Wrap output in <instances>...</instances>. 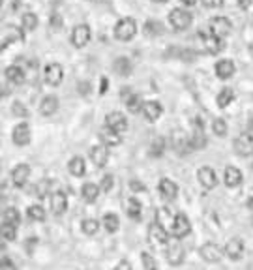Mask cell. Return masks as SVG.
Returning a JSON list of instances; mask_svg holds the SVG:
<instances>
[{
  "label": "cell",
  "mask_w": 253,
  "mask_h": 270,
  "mask_svg": "<svg viewBox=\"0 0 253 270\" xmlns=\"http://www.w3.org/2000/svg\"><path fill=\"white\" fill-rule=\"evenodd\" d=\"M135 34H137L135 19L122 17L117 25H115V38H117L118 42H130V40L135 38Z\"/></svg>",
  "instance_id": "cell-1"
},
{
  "label": "cell",
  "mask_w": 253,
  "mask_h": 270,
  "mask_svg": "<svg viewBox=\"0 0 253 270\" xmlns=\"http://www.w3.org/2000/svg\"><path fill=\"white\" fill-rule=\"evenodd\" d=\"M192 21H193L192 13L184 10V8H174L169 13V23H171L174 30H188L192 26Z\"/></svg>",
  "instance_id": "cell-2"
},
{
  "label": "cell",
  "mask_w": 253,
  "mask_h": 270,
  "mask_svg": "<svg viewBox=\"0 0 253 270\" xmlns=\"http://www.w3.org/2000/svg\"><path fill=\"white\" fill-rule=\"evenodd\" d=\"M90 38H92V30H90V26L87 23L75 25L74 30H71V45L77 47V49H83V47L88 45Z\"/></svg>",
  "instance_id": "cell-3"
},
{
  "label": "cell",
  "mask_w": 253,
  "mask_h": 270,
  "mask_svg": "<svg viewBox=\"0 0 253 270\" xmlns=\"http://www.w3.org/2000/svg\"><path fill=\"white\" fill-rule=\"evenodd\" d=\"M199 40H201L203 51L204 53H208V55H218V53L223 49V40L222 38H218L216 34H212V32H203V34H199Z\"/></svg>",
  "instance_id": "cell-4"
},
{
  "label": "cell",
  "mask_w": 253,
  "mask_h": 270,
  "mask_svg": "<svg viewBox=\"0 0 253 270\" xmlns=\"http://www.w3.org/2000/svg\"><path fill=\"white\" fill-rule=\"evenodd\" d=\"M171 233H173L174 239H186L188 234L192 233V223L188 220L186 214H176L173 218V223H171Z\"/></svg>",
  "instance_id": "cell-5"
},
{
  "label": "cell",
  "mask_w": 253,
  "mask_h": 270,
  "mask_svg": "<svg viewBox=\"0 0 253 270\" xmlns=\"http://www.w3.org/2000/svg\"><path fill=\"white\" fill-rule=\"evenodd\" d=\"M233 148H235V152L242 158H247V156H251L253 154V135L247 133V131H242L238 137L235 139L233 143Z\"/></svg>",
  "instance_id": "cell-6"
},
{
  "label": "cell",
  "mask_w": 253,
  "mask_h": 270,
  "mask_svg": "<svg viewBox=\"0 0 253 270\" xmlns=\"http://www.w3.org/2000/svg\"><path fill=\"white\" fill-rule=\"evenodd\" d=\"M44 79L47 85L51 86H58L64 79V68L58 64V62H51L47 64L44 70Z\"/></svg>",
  "instance_id": "cell-7"
},
{
  "label": "cell",
  "mask_w": 253,
  "mask_h": 270,
  "mask_svg": "<svg viewBox=\"0 0 253 270\" xmlns=\"http://www.w3.org/2000/svg\"><path fill=\"white\" fill-rule=\"evenodd\" d=\"M167 263L173 264V266H178V264L184 263V248L180 244L178 240H171L167 244V252H165Z\"/></svg>",
  "instance_id": "cell-8"
},
{
  "label": "cell",
  "mask_w": 253,
  "mask_h": 270,
  "mask_svg": "<svg viewBox=\"0 0 253 270\" xmlns=\"http://www.w3.org/2000/svg\"><path fill=\"white\" fill-rule=\"evenodd\" d=\"M12 141H13V145H17V147H26V145L32 141L30 126H28L26 122L17 124L12 131Z\"/></svg>",
  "instance_id": "cell-9"
},
{
  "label": "cell",
  "mask_w": 253,
  "mask_h": 270,
  "mask_svg": "<svg viewBox=\"0 0 253 270\" xmlns=\"http://www.w3.org/2000/svg\"><path fill=\"white\" fill-rule=\"evenodd\" d=\"M105 126L107 128H111V129H115L117 133H120L122 135L124 131H128V118L124 117L122 113H118V111H113V113H109L107 117H105Z\"/></svg>",
  "instance_id": "cell-10"
},
{
  "label": "cell",
  "mask_w": 253,
  "mask_h": 270,
  "mask_svg": "<svg viewBox=\"0 0 253 270\" xmlns=\"http://www.w3.org/2000/svg\"><path fill=\"white\" fill-rule=\"evenodd\" d=\"M199 255H201L206 263H220L223 259V250L218 244H214V242H206V244L201 246Z\"/></svg>",
  "instance_id": "cell-11"
},
{
  "label": "cell",
  "mask_w": 253,
  "mask_h": 270,
  "mask_svg": "<svg viewBox=\"0 0 253 270\" xmlns=\"http://www.w3.org/2000/svg\"><path fill=\"white\" fill-rule=\"evenodd\" d=\"M210 32L212 34H216L218 38H225L227 34H231V30H233V23L229 21L227 17H214L212 21H210Z\"/></svg>",
  "instance_id": "cell-12"
},
{
  "label": "cell",
  "mask_w": 253,
  "mask_h": 270,
  "mask_svg": "<svg viewBox=\"0 0 253 270\" xmlns=\"http://www.w3.org/2000/svg\"><path fill=\"white\" fill-rule=\"evenodd\" d=\"M120 98L126 102V107H128V111L130 113H133V115H137L139 111H142V99L139 94L131 92V88H124L122 92H120Z\"/></svg>",
  "instance_id": "cell-13"
},
{
  "label": "cell",
  "mask_w": 253,
  "mask_h": 270,
  "mask_svg": "<svg viewBox=\"0 0 253 270\" xmlns=\"http://www.w3.org/2000/svg\"><path fill=\"white\" fill-rule=\"evenodd\" d=\"M173 147L178 154H190L193 148L192 137H188L184 131H174L173 133Z\"/></svg>",
  "instance_id": "cell-14"
},
{
  "label": "cell",
  "mask_w": 253,
  "mask_h": 270,
  "mask_svg": "<svg viewBox=\"0 0 253 270\" xmlns=\"http://www.w3.org/2000/svg\"><path fill=\"white\" fill-rule=\"evenodd\" d=\"M197 178L204 190H214L218 186V175L212 167H201L197 173Z\"/></svg>",
  "instance_id": "cell-15"
},
{
  "label": "cell",
  "mask_w": 253,
  "mask_h": 270,
  "mask_svg": "<svg viewBox=\"0 0 253 270\" xmlns=\"http://www.w3.org/2000/svg\"><path fill=\"white\" fill-rule=\"evenodd\" d=\"M51 210L55 216H62L68 210V195L64 191H53L51 193Z\"/></svg>",
  "instance_id": "cell-16"
},
{
  "label": "cell",
  "mask_w": 253,
  "mask_h": 270,
  "mask_svg": "<svg viewBox=\"0 0 253 270\" xmlns=\"http://www.w3.org/2000/svg\"><path fill=\"white\" fill-rule=\"evenodd\" d=\"M30 167L26 165V163H19L15 169L12 171V182L15 188H23V186L28 182V178H30Z\"/></svg>",
  "instance_id": "cell-17"
},
{
  "label": "cell",
  "mask_w": 253,
  "mask_h": 270,
  "mask_svg": "<svg viewBox=\"0 0 253 270\" xmlns=\"http://www.w3.org/2000/svg\"><path fill=\"white\" fill-rule=\"evenodd\" d=\"M242 180H244V177H242V171L238 167L229 165L227 169L223 171V182H225L227 188H238V186L242 184Z\"/></svg>",
  "instance_id": "cell-18"
},
{
  "label": "cell",
  "mask_w": 253,
  "mask_h": 270,
  "mask_svg": "<svg viewBox=\"0 0 253 270\" xmlns=\"http://www.w3.org/2000/svg\"><path fill=\"white\" fill-rule=\"evenodd\" d=\"M161 113H163V107H161V104L160 102H156V99L144 102V105H142V115H144V118H147L149 122H156V120L161 117Z\"/></svg>",
  "instance_id": "cell-19"
},
{
  "label": "cell",
  "mask_w": 253,
  "mask_h": 270,
  "mask_svg": "<svg viewBox=\"0 0 253 270\" xmlns=\"http://www.w3.org/2000/svg\"><path fill=\"white\" fill-rule=\"evenodd\" d=\"M109 147H105V145H98V147H92L90 148V160L96 167H105L107 165V161H109Z\"/></svg>",
  "instance_id": "cell-20"
},
{
  "label": "cell",
  "mask_w": 253,
  "mask_h": 270,
  "mask_svg": "<svg viewBox=\"0 0 253 270\" xmlns=\"http://www.w3.org/2000/svg\"><path fill=\"white\" fill-rule=\"evenodd\" d=\"M149 239L150 242H154V244H169V234H167L165 227L161 225V223H152L149 229Z\"/></svg>",
  "instance_id": "cell-21"
},
{
  "label": "cell",
  "mask_w": 253,
  "mask_h": 270,
  "mask_svg": "<svg viewBox=\"0 0 253 270\" xmlns=\"http://www.w3.org/2000/svg\"><path fill=\"white\" fill-rule=\"evenodd\" d=\"M4 75H6V81L10 83V85L17 86V85H23V83H25V70H23L21 66H17V64L8 66Z\"/></svg>",
  "instance_id": "cell-22"
},
{
  "label": "cell",
  "mask_w": 253,
  "mask_h": 270,
  "mask_svg": "<svg viewBox=\"0 0 253 270\" xmlns=\"http://www.w3.org/2000/svg\"><path fill=\"white\" fill-rule=\"evenodd\" d=\"M225 255L229 259H233V261L242 259V255H244V242L240 239H236V237L231 239L227 242V246H225Z\"/></svg>",
  "instance_id": "cell-23"
},
{
  "label": "cell",
  "mask_w": 253,
  "mask_h": 270,
  "mask_svg": "<svg viewBox=\"0 0 253 270\" xmlns=\"http://www.w3.org/2000/svg\"><path fill=\"white\" fill-rule=\"evenodd\" d=\"M23 32L25 30H21L17 26L8 25L6 30H4V38H2V49H6L12 42H23V40H25V34H23Z\"/></svg>",
  "instance_id": "cell-24"
},
{
  "label": "cell",
  "mask_w": 253,
  "mask_h": 270,
  "mask_svg": "<svg viewBox=\"0 0 253 270\" xmlns=\"http://www.w3.org/2000/svg\"><path fill=\"white\" fill-rule=\"evenodd\" d=\"M99 139H101V143H103L105 147H118V145L122 143V135L105 126V128L99 131Z\"/></svg>",
  "instance_id": "cell-25"
},
{
  "label": "cell",
  "mask_w": 253,
  "mask_h": 270,
  "mask_svg": "<svg viewBox=\"0 0 253 270\" xmlns=\"http://www.w3.org/2000/svg\"><path fill=\"white\" fill-rule=\"evenodd\" d=\"M235 62L229 60V58H225V60H220L216 64V75L220 77L222 81L225 79H231L233 75H235Z\"/></svg>",
  "instance_id": "cell-26"
},
{
  "label": "cell",
  "mask_w": 253,
  "mask_h": 270,
  "mask_svg": "<svg viewBox=\"0 0 253 270\" xmlns=\"http://www.w3.org/2000/svg\"><path fill=\"white\" fill-rule=\"evenodd\" d=\"M192 143H193V148L199 150V148H203L206 145V135H204V129H203V122L195 118V122H193V135H192Z\"/></svg>",
  "instance_id": "cell-27"
},
{
  "label": "cell",
  "mask_w": 253,
  "mask_h": 270,
  "mask_svg": "<svg viewBox=\"0 0 253 270\" xmlns=\"http://www.w3.org/2000/svg\"><path fill=\"white\" fill-rule=\"evenodd\" d=\"M158 190L165 199H174L178 195V186L174 184L171 178H161L160 184H158Z\"/></svg>",
  "instance_id": "cell-28"
},
{
  "label": "cell",
  "mask_w": 253,
  "mask_h": 270,
  "mask_svg": "<svg viewBox=\"0 0 253 270\" xmlns=\"http://www.w3.org/2000/svg\"><path fill=\"white\" fill-rule=\"evenodd\" d=\"M56 111H58V98L56 96H45L40 104V113L44 117H53Z\"/></svg>",
  "instance_id": "cell-29"
},
{
  "label": "cell",
  "mask_w": 253,
  "mask_h": 270,
  "mask_svg": "<svg viewBox=\"0 0 253 270\" xmlns=\"http://www.w3.org/2000/svg\"><path fill=\"white\" fill-rule=\"evenodd\" d=\"M99 188L98 184H94V182H87V184L83 186V190H81V195L87 203H96L98 201V195H99Z\"/></svg>",
  "instance_id": "cell-30"
},
{
  "label": "cell",
  "mask_w": 253,
  "mask_h": 270,
  "mask_svg": "<svg viewBox=\"0 0 253 270\" xmlns=\"http://www.w3.org/2000/svg\"><path fill=\"white\" fill-rule=\"evenodd\" d=\"M126 212H128V216H130L131 220H139L142 212L141 201H139L137 197H130V199L126 201Z\"/></svg>",
  "instance_id": "cell-31"
},
{
  "label": "cell",
  "mask_w": 253,
  "mask_h": 270,
  "mask_svg": "<svg viewBox=\"0 0 253 270\" xmlns=\"http://www.w3.org/2000/svg\"><path fill=\"white\" fill-rule=\"evenodd\" d=\"M68 169L69 173L74 175V177H83L85 173H87V165H85V160L81 158V156H74L68 163Z\"/></svg>",
  "instance_id": "cell-32"
},
{
  "label": "cell",
  "mask_w": 253,
  "mask_h": 270,
  "mask_svg": "<svg viewBox=\"0 0 253 270\" xmlns=\"http://www.w3.org/2000/svg\"><path fill=\"white\" fill-rule=\"evenodd\" d=\"M21 25H23V30L25 32H34L40 25V21H38V15L32 12H26L23 13V17H21Z\"/></svg>",
  "instance_id": "cell-33"
},
{
  "label": "cell",
  "mask_w": 253,
  "mask_h": 270,
  "mask_svg": "<svg viewBox=\"0 0 253 270\" xmlns=\"http://www.w3.org/2000/svg\"><path fill=\"white\" fill-rule=\"evenodd\" d=\"M131 70H133V66H131L130 58H126V56H120V58H117V60H115V72H117L118 75H122V77H128V75L131 74Z\"/></svg>",
  "instance_id": "cell-34"
},
{
  "label": "cell",
  "mask_w": 253,
  "mask_h": 270,
  "mask_svg": "<svg viewBox=\"0 0 253 270\" xmlns=\"http://www.w3.org/2000/svg\"><path fill=\"white\" fill-rule=\"evenodd\" d=\"M233 99H235V90H233V88H229V86L222 88L220 94H218V105H220L222 109L229 107V105L233 104Z\"/></svg>",
  "instance_id": "cell-35"
},
{
  "label": "cell",
  "mask_w": 253,
  "mask_h": 270,
  "mask_svg": "<svg viewBox=\"0 0 253 270\" xmlns=\"http://www.w3.org/2000/svg\"><path fill=\"white\" fill-rule=\"evenodd\" d=\"M101 225L105 227V231H107V233H117L118 227H120V220H118L117 214H111V212H109V214L103 216Z\"/></svg>",
  "instance_id": "cell-36"
},
{
  "label": "cell",
  "mask_w": 253,
  "mask_h": 270,
  "mask_svg": "<svg viewBox=\"0 0 253 270\" xmlns=\"http://www.w3.org/2000/svg\"><path fill=\"white\" fill-rule=\"evenodd\" d=\"M19 221H21V216H19L17 209L8 207V209L4 210V214H2V223H8V225H15V227H19Z\"/></svg>",
  "instance_id": "cell-37"
},
{
  "label": "cell",
  "mask_w": 253,
  "mask_h": 270,
  "mask_svg": "<svg viewBox=\"0 0 253 270\" xmlns=\"http://www.w3.org/2000/svg\"><path fill=\"white\" fill-rule=\"evenodd\" d=\"M26 216H28L32 221H44L47 212H45V209L42 205H32V207L26 209Z\"/></svg>",
  "instance_id": "cell-38"
},
{
  "label": "cell",
  "mask_w": 253,
  "mask_h": 270,
  "mask_svg": "<svg viewBox=\"0 0 253 270\" xmlns=\"http://www.w3.org/2000/svg\"><path fill=\"white\" fill-rule=\"evenodd\" d=\"M81 227H83V233H85V234H88V237H94V234L99 231V221L94 220V218H87V220H83Z\"/></svg>",
  "instance_id": "cell-39"
},
{
  "label": "cell",
  "mask_w": 253,
  "mask_h": 270,
  "mask_svg": "<svg viewBox=\"0 0 253 270\" xmlns=\"http://www.w3.org/2000/svg\"><path fill=\"white\" fill-rule=\"evenodd\" d=\"M161 32H163V26L158 23V21H147V25H144V34L149 38H154V36H160Z\"/></svg>",
  "instance_id": "cell-40"
},
{
  "label": "cell",
  "mask_w": 253,
  "mask_h": 270,
  "mask_svg": "<svg viewBox=\"0 0 253 270\" xmlns=\"http://www.w3.org/2000/svg\"><path fill=\"white\" fill-rule=\"evenodd\" d=\"M212 131H214L218 137H225V135H227V131H229L227 122H225L223 118H216V120L212 122Z\"/></svg>",
  "instance_id": "cell-41"
},
{
  "label": "cell",
  "mask_w": 253,
  "mask_h": 270,
  "mask_svg": "<svg viewBox=\"0 0 253 270\" xmlns=\"http://www.w3.org/2000/svg\"><path fill=\"white\" fill-rule=\"evenodd\" d=\"M2 239L6 240V242H13V240L17 239V227L4 223V225H2Z\"/></svg>",
  "instance_id": "cell-42"
},
{
  "label": "cell",
  "mask_w": 253,
  "mask_h": 270,
  "mask_svg": "<svg viewBox=\"0 0 253 270\" xmlns=\"http://www.w3.org/2000/svg\"><path fill=\"white\" fill-rule=\"evenodd\" d=\"M49 190H51V182H49V180H42V182L36 186L34 193H36L38 199H44V197L49 195Z\"/></svg>",
  "instance_id": "cell-43"
},
{
  "label": "cell",
  "mask_w": 253,
  "mask_h": 270,
  "mask_svg": "<svg viewBox=\"0 0 253 270\" xmlns=\"http://www.w3.org/2000/svg\"><path fill=\"white\" fill-rule=\"evenodd\" d=\"M141 261L144 270H158V264H156V259L150 255L149 252H142L141 253Z\"/></svg>",
  "instance_id": "cell-44"
},
{
  "label": "cell",
  "mask_w": 253,
  "mask_h": 270,
  "mask_svg": "<svg viewBox=\"0 0 253 270\" xmlns=\"http://www.w3.org/2000/svg\"><path fill=\"white\" fill-rule=\"evenodd\" d=\"M12 113L15 115V117L19 118H26V115H28V111H26V107L23 104H19V102H15L12 107Z\"/></svg>",
  "instance_id": "cell-45"
},
{
  "label": "cell",
  "mask_w": 253,
  "mask_h": 270,
  "mask_svg": "<svg viewBox=\"0 0 253 270\" xmlns=\"http://www.w3.org/2000/svg\"><path fill=\"white\" fill-rule=\"evenodd\" d=\"M113 184H115V177H113V175H105V177L101 178V186H99V188L103 191H111Z\"/></svg>",
  "instance_id": "cell-46"
},
{
  "label": "cell",
  "mask_w": 253,
  "mask_h": 270,
  "mask_svg": "<svg viewBox=\"0 0 253 270\" xmlns=\"http://www.w3.org/2000/svg\"><path fill=\"white\" fill-rule=\"evenodd\" d=\"M62 25H64V19H62V15L53 13V15H51V28H53V30H60Z\"/></svg>",
  "instance_id": "cell-47"
},
{
  "label": "cell",
  "mask_w": 253,
  "mask_h": 270,
  "mask_svg": "<svg viewBox=\"0 0 253 270\" xmlns=\"http://www.w3.org/2000/svg\"><path fill=\"white\" fill-rule=\"evenodd\" d=\"M203 2L204 8H208V10H218V8L223 6V0H201Z\"/></svg>",
  "instance_id": "cell-48"
},
{
  "label": "cell",
  "mask_w": 253,
  "mask_h": 270,
  "mask_svg": "<svg viewBox=\"0 0 253 270\" xmlns=\"http://www.w3.org/2000/svg\"><path fill=\"white\" fill-rule=\"evenodd\" d=\"M0 270H17V264L13 263L12 259L4 257L2 259V266H0Z\"/></svg>",
  "instance_id": "cell-49"
},
{
  "label": "cell",
  "mask_w": 253,
  "mask_h": 270,
  "mask_svg": "<svg viewBox=\"0 0 253 270\" xmlns=\"http://www.w3.org/2000/svg\"><path fill=\"white\" fill-rule=\"evenodd\" d=\"M163 147H165V145H163V139H158L156 145L152 147V156H161V154H163Z\"/></svg>",
  "instance_id": "cell-50"
},
{
  "label": "cell",
  "mask_w": 253,
  "mask_h": 270,
  "mask_svg": "<svg viewBox=\"0 0 253 270\" xmlns=\"http://www.w3.org/2000/svg\"><path fill=\"white\" fill-rule=\"evenodd\" d=\"M113 270H131V264L128 263V261H120Z\"/></svg>",
  "instance_id": "cell-51"
},
{
  "label": "cell",
  "mask_w": 253,
  "mask_h": 270,
  "mask_svg": "<svg viewBox=\"0 0 253 270\" xmlns=\"http://www.w3.org/2000/svg\"><path fill=\"white\" fill-rule=\"evenodd\" d=\"M130 186H131V190H133V191H144V184H142V182H139V180H137V182L133 180Z\"/></svg>",
  "instance_id": "cell-52"
},
{
  "label": "cell",
  "mask_w": 253,
  "mask_h": 270,
  "mask_svg": "<svg viewBox=\"0 0 253 270\" xmlns=\"http://www.w3.org/2000/svg\"><path fill=\"white\" fill-rule=\"evenodd\" d=\"M109 88V81L105 79V77H101V86H99V94H105V90Z\"/></svg>",
  "instance_id": "cell-53"
},
{
  "label": "cell",
  "mask_w": 253,
  "mask_h": 270,
  "mask_svg": "<svg viewBox=\"0 0 253 270\" xmlns=\"http://www.w3.org/2000/svg\"><path fill=\"white\" fill-rule=\"evenodd\" d=\"M238 6H240V8H244V10H246V8H249V6H251V0H238Z\"/></svg>",
  "instance_id": "cell-54"
},
{
  "label": "cell",
  "mask_w": 253,
  "mask_h": 270,
  "mask_svg": "<svg viewBox=\"0 0 253 270\" xmlns=\"http://www.w3.org/2000/svg\"><path fill=\"white\" fill-rule=\"evenodd\" d=\"M180 2H182V6H193V4H197V0H180Z\"/></svg>",
  "instance_id": "cell-55"
},
{
  "label": "cell",
  "mask_w": 253,
  "mask_h": 270,
  "mask_svg": "<svg viewBox=\"0 0 253 270\" xmlns=\"http://www.w3.org/2000/svg\"><path fill=\"white\" fill-rule=\"evenodd\" d=\"M247 209L253 210V197H249V201H247Z\"/></svg>",
  "instance_id": "cell-56"
},
{
  "label": "cell",
  "mask_w": 253,
  "mask_h": 270,
  "mask_svg": "<svg viewBox=\"0 0 253 270\" xmlns=\"http://www.w3.org/2000/svg\"><path fill=\"white\" fill-rule=\"evenodd\" d=\"M154 2H158V4H165V2H169V0H154Z\"/></svg>",
  "instance_id": "cell-57"
},
{
  "label": "cell",
  "mask_w": 253,
  "mask_h": 270,
  "mask_svg": "<svg viewBox=\"0 0 253 270\" xmlns=\"http://www.w3.org/2000/svg\"><path fill=\"white\" fill-rule=\"evenodd\" d=\"M249 128H251V131H253V115H251V118H249Z\"/></svg>",
  "instance_id": "cell-58"
}]
</instances>
